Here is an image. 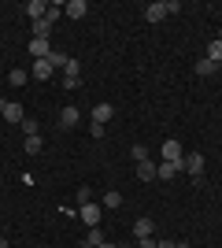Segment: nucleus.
Instances as JSON below:
<instances>
[{"mask_svg":"<svg viewBox=\"0 0 222 248\" xmlns=\"http://www.w3.org/2000/svg\"><path fill=\"white\" fill-rule=\"evenodd\" d=\"M178 11H181L178 0H156V4H148V8H145V19L148 22H163L167 15H178Z\"/></svg>","mask_w":222,"mask_h":248,"instance_id":"1","label":"nucleus"},{"mask_svg":"<svg viewBox=\"0 0 222 248\" xmlns=\"http://www.w3.org/2000/svg\"><path fill=\"white\" fill-rule=\"evenodd\" d=\"M181 141H174V137H167L163 141V163H174V167H181Z\"/></svg>","mask_w":222,"mask_h":248,"instance_id":"2","label":"nucleus"},{"mask_svg":"<svg viewBox=\"0 0 222 248\" xmlns=\"http://www.w3.org/2000/svg\"><path fill=\"white\" fill-rule=\"evenodd\" d=\"M181 170H185V174H192V178H200V174H204V155H200V152L181 155Z\"/></svg>","mask_w":222,"mask_h":248,"instance_id":"3","label":"nucleus"},{"mask_svg":"<svg viewBox=\"0 0 222 248\" xmlns=\"http://www.w3.org/2000/svg\"><path fill=\"white\" fill-rule=\"evenodd\" d=\"M100 218H104V207H100V204H82V222L89 230L100 226Z\"/></svg>","mask_w":222,"mask_h":248,"instance_id":"4","label":"nucleus"},{"mask_svg":"<svg viewBox=\"0 0 222 248\" xmlns=\"http://www.w3.org/2000/svg\"><path fill=\"white\" fill-rule=\"evenodd\" d=\"M30 56L33 60H48V56H52V41H48V37H33L30 41Z\"/></svg>","mask_w":222,"mask_h":248,"instance_id":"5","label":"nucleus"},{"mask_svg":"<svg viewBox=\"0 0 222 248\" xmlns=\"http://www.w3.org/2000/svg\"><path fill=\"white\" fill-rule=\"evenodd\" d=\"M22 11H26V19H30V22H41V19H44V11H48V4H44V0H30Z\"/></svg>","mask_w":222,"mask_h":248,"instance_id":"6","label":"nucleus"},{"mask_svg":"<svg viewBox=\"0 0 222 248\" xmlns=\"http://www.w3.org/2000/svg\"><path fill=\"white\" fill-rule=\"evenodd\" d=\"M111 115H115V108H111V104H96V108H93V123H100V126H107V123H111Z\"/></svg>","mask_w":222,"mask_h":248,"instance_id":"7","label":"nucleus"},{"mask_svg":"<svg viewBox=\"0 0 222 248\" xmlns=\"http://www.w3.org/2000/svg\"><path fill=\"white\" fill-rule=\"evenodd\" d=\"M63 15H71V19H85V15H89V4H85V0H71V4H63Z\"/></svg>","mask_w":222,"mask_h":248,"instance_id":"8","label":"nucleus"},{"mask_svg":"<svg viewBox=\"0 0 222 248\" xmlns=\"http://www.w3.org/2000/svg\"><path fill=\"white\" fill-rule=\"evenodd\" d=\"M78 123H82V115H78V108H63V111H59V126H63V130H74Z\"/></svg>","mask_w":222,"mask_h":248,"instance_id":"9","label":"nucleus"},{"mask_svg":"<svg viewBox=\"0 0 222 248\" xmlns=\"http://www.w3.org/2000/svg\"><path fill=\"white\" fill-rule=\"evenodd\" d=\"M156 167L159 163H152V159H137V178L141 182H156Z\"/></svg>","mask_w":222,"mask_h":248,"instance_id":"10","label":"nucleus"},{"mask_svg":"<svg viewBox=\"0 0 222 248\" xmlns=\"http://www.w3.org/2000/svg\"><path fill=\"white\" fill-rule=\"evenodd\" d=\"M4 119L22 126V119H26V115H22V104H19V100H8V108H4Z\"/></svg>","mask_w":222,"mask_h":248,"instance_id":"11","label":"nucleus"},{"mask_svg":"<svg viewBox=\"0 0 222 248\" xmlns=\"http://www.w3.org/2000/svg\"><path fill=\"white\" fill-rule=\"evenodd\" d=\"M104 230H100V226H93V230H89V233H85V241H82V248H100V245H104Z\"/></svg>","mask_w":222,"mask_h":248,"instance_id":"12","label":"nucleus"},{"mask_svg":"<svg viewBox=\"0 0 222 248\" xmlns=\"http://www.w3.org/2000/svg\"><path fill=\"white\" fill-rule=\"evenodd\" d=\"M52 71H56V67H52V63H48V60H33V78H52Z\"/></svg>","mask_w":222,"mask_h":248,"instance_id":"13","label":"nucleus"},{"mask_svg":"<svg viewBox=\"0 0 222 248\" xmlns=\"http://www.w3.org/2000/svg\"><path fill=\"white\" fill-rule=\"evenodd\" d=\"M219 71H222V67H219V63H211L207 56L196 63V74H200V78H211V74H219Z\"/></svg>","mask_w":222,"mask_h":248,"instance_id":"14","label":"nucleus"},{"mask_svg":"<svg viewBox=\"0 0 222 248\" xmlns=\"http://www.w3.org/2000/svg\"><path fill=\"white\" fill-rule=\"evenodd\" d=\"M44 148V141H41V134H33V137H26V141H22V152L26 155H37Z\"/></svg>","mask_w":222,"mask_h":248,"instance_id":"15","label":"nucleus"},{"mask_svg":"<svg viewBox=\"0 0 222 248\" xmlns=\"http://www.w3.org/2000/svg\"><path fill=\"white\" fill-rule=\"evenodd\" d=\"M133 237H152V218H137L133 222Z\"/></svg>","mask_w":222,"mask_h":248,"instance_id":"16","label":"nucleus"},{"mask_svg":"<svg viewBox=\"0 0 222 248\" xmlns=\"http://www.w3.org/2000/svg\"><path fill=\"white\" fill-rule=\"evenodd\" d=\"M207 60L222 67V41H219V37H215V41H207Z\"/></svg>","mask_w":222,"mask_h":248,"instance_id":"17","label":"nucleus"},{"mask_svg":"<svg viewBox=\"0 0 222 248\" xmlns=\"http://www.w3.org/2000/svg\"><path fill=\"white\" fill-rule=\"evenodd\" d=\"M104 207H107V211H115V207H122V193H115V189H107V193H104Z\"/></svg>","mask_w":222,"mask_h":248,"instance_id":"18","label":"nucleus"},{"mask_svg":"<svg viewBox=\"0 0 222 248\" xmlns=\"http://www.w3.org/2000/svg\"><path fill=\"white\" fill-rule=\"evenodd\" d=\"M59 15H63V4H48V11H44V22H48V26H56V22H59Z\"/></svg>","mask_w":222,"mask_h":248,"instance_id":"19","label":"nucleus"},{"mask_svg":"<svg viewBox=\"0 0 222 248\" xmlns=\"http://www.w3.org/2000/svg\"><path fill=\"white\" fill-rule=\"evenodd\" d=\"M67 60H71V56H67V52H59V48H52V56H48V63H52L56 71H63V67H67Z\"/></svg>","mask_w":222,"mask_h":248,"instance_id":"20","label":"nucleus"},{"mask_svg":"<svg viewBox=\"0 0 222 248\" xmlns=\"http://www.w3.org/2000/svg\"><path fill=\"white\" fill-rule=\"evenodd\" d=\"M178 170H181V167H174V163H159V167H156V178H167V182H170Z\"/></svg>","mask_w":222,"mask_h":248,"instance_id":"21","label":"nucleus"},{"mask_svg":"<svg viewBox=\"0 0 222 248\" xmlns=\"http://www.w3.org/2000/svg\"><path fill=\"white\" fill-rule=\"evenodd\" d=\"M78 74H82V63L71 56V60H67V67H63V78H78Z\"/></svg>","mask_w":222,"mask_h":248,"instance_id":"22","label":"nucleus"},{"mask_svg":"<svg viewBox=\"0 0 222 248\" xmlns=\"http://www.w3.org/2000/svg\"><path fill=\"white\" fill-rule=\"evenodd\" d=\"M26 78H30V74L22 71V67H19V71H11V74H8V82H11V85H26Z\"/></svg>","mask_w":222,"mask_h":248,"instance_id":"23","label":"nucleus"},{"mask_svg":"<svg viewBox=\"0 0 222 248\" xmlns=\"http://www.w3.org/2000/svg\"><path fill=\"white\" fill-rule=\"evenodd\" d=\"M48 33H52V26H48V22H33V37H48Z\"/></svg>","mask_w":222,"mask_h":248,"instance_id":"24","label":"nucleus"},{"mask_svg":"<svg viewBox=\"0 0 222 248\" xmlns=\"http://www.w3.org/2000/svg\"><path fill=\"white\" fill-rule=\"evenodd\" d=\"M22 134H26V137H33V134H41V126L33 123V119H22Z\"/></svg>","mask_w":222,"mask_h":248,"instance_id":"25","label":"nucleus"},{"mask_svg":"<svg viewBox=\"0 0 222 248\" xmlns=\"http://www.w3.org/2000/svg\"><path fill=\"white\" fill-rule=\"evenodd\" d=\"M82 204H93V189H89V186L78 189V207H82Z\"/></svg>","mask_w":222,"mask_h":248,"instance_id":"26","label":"nucleus"},{"mask_svg":"<svg viewBox=\"0 0 222 248\" xmlns=\"http://www.w3.org/2000/svg\"><path fill=\"white\" fill-rule=\"evenodd\" d=\"M89 134H93V137H96V141H100V137H104V134H107V126H100V123H89Z\"/></svg>","mask_w":222,"mask_h":248,"instance_id":"27","label":"nucleus"},{"mask_svg":"<svg viewBox=\"0 0 222 248\" xmlns=\"http://www.w3.org/2000/svg\"><path fill=\"white\" fill-rule=\"evenodd\" d=\"M133 159H148V148L145 145H133Z\"/></svg>","mask_w":222,"mask_h":248,"instance_id":"28","label":"nucleus"},{"mask_svg":"<svg viewBox=\"0 0 222 248\" xmlns=\"http://www.w3.org/2000/svg\"><path fill=\"white\" fill-rule=\"evenodd\" d=\"M137 248H156V237H137Z\"/></svg>","mask_w":222,"mask_h":248,"instance_id":"29","label":"nucleus"},{"mask_svg":"<svg viewBox=\"0 0 222 248\" xmlns=\"http://www.w3.org/2000/svg\"><path fill=\"white\" fill-rule=\"evenodd\" d=\"M156 248H178V241H156Z\"/></svg>","mask_w":222,"mask_h":248,"instance_id":"30","label":"nucleus"},{"mask_svg":"<svg viewBox=\"0 0 222 248\" xmlns=\"http://www.w3.org/2000/svg\"><path fill=\"white\" fill-rule=\"evenodd\" d=\"M100 248H118V245H111V241H104V245H100Z\"/></svg>","mask_w":222,"mask_h":248,"instance_id":"31","label":"nucleus"},{"mask_svg":"<svg viewBox=\"0 0 222 248\" xmlns=\"http://www.w3.org/2000/svg\"><path fill=\"white\" fill-rule=\"evenodd\" d=\"M4 108H8V100H0V115H4Z\"/></svg>","mask_w":222,"mask_h":248,"instance_id":"32","label":"nucleus"},{"mask_svg":"<svg viewBox=\"0 0 222 248\" xmlns=\"http://www.w3.org/2000/svg\"><path fill=\"white\" fill-rule=\"evenodd\" d=\"M0 248H8V241H4V237H0Z\"/></svg>","mask_w":222,"mask_h":248,"instance_id":"33","label":"nucleus"},{"mask_svg":"<svg viewBox=\"0 0 222 248\" xmlns=\"http://www.w3.org/2000/svg\"><path fill=\"white\" fill-rule=\"evenodd\" d=\"M219 41H222V30H219Z\"/></svg>","mask_w":222,"mask_h":248,"instance_id":"34","label":"nucleus"},{"mask_svg":"<svg viewBox=\"0 0 222 248\" xmlns=\"http://www.w3.org/2000/svg\"><path fill=\"white\" fill-rule=\"evenodd\" d=\"M37 248H41V245H37Z\"/></svg>","mask_w":222,"mask_h":248,"instance_id":"35","label":"nucleus"}]
</instances>
